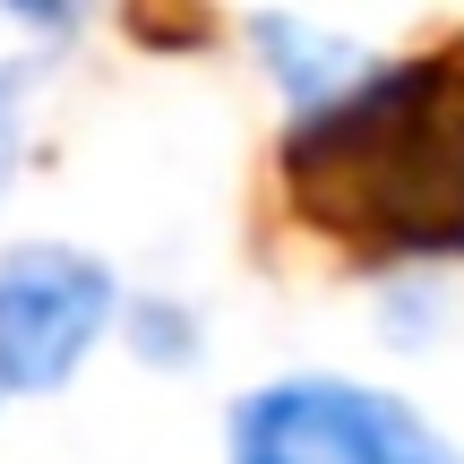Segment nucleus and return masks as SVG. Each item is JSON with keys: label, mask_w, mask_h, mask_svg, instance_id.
Here are the masks:
<instances>
[{"label": "nucleus", "mask_w": 464, "mask_h": 464, "mask_svg": "<svg viewBox=\"0 0 464 464\" xmlns=\"http://www.w3.org/2000/svg\"><path fill=\"white\" fill-rule=\"evenodd\" d=\"M0 147H9V61H0Z\"/></svg>", "instance_id": "obj_6"}, {"label": "nucleus", "mask_w": 464, "mask_h": 464, "mask_svg": "<svg viewBox=\"0 0 464 464\" xmlns=\"http://www.w3.org/2000/svg\"><path fill=\"white\" fill-rule=\"evenodd\" d=\"M232 464H464V448L387 387L310 370L232 404Z\"/></svg>", "instance_id": "obj_2"}, {"label": "nucleus", "mask_w": 464, "mask_h": 464, "mask_svg": "<svg viewBox=\"0 0 464 464\" xmlns=\"http://www.w3.org/2000/svg\"><path fill=\"white\" fill-rule=\"evenodd\" d=\"M121 310V284L103 258L69 241H26L0 258V387L9 396H44L61 387L86 353L103 344Z\"/></svg>", "instance_id": "obj_3"}, {"label": "nucleus", "mask_w": 464, "mask_h": 464, "mask_svg": "<svg viewBox=\"0 0 464 464\" xmlns=\"http://www.w3.org/2000/svg\"><path fill=\"white\" fill-rule=\"evenodd\" d=\"M293 216L353 258H464V34L362 61L276 147Z\"/></svg>", "instance_id": "obj_1"}, {"label": "nucleus", "mask_w": 464, "mask_h": 464, "mask_svg": "<svg viewBox=\"0 0 464 464\" xmlns=\"http://www.w3.org/2000/svg\"><path fill=\"white\" fill-rule=\"evenodd\" d=\"M138 335H147L155 362H181V353H189V318L164 310V301H147V310H138Z\"/></svg>", "instance_id": "obj_5"}, {"label": "nucleus", "mask_w": 464, "mask_h": 464, "mask_svg": "<svg viewBox=\"0 0 464 464\" xmlns=\"http://www.w3.org/2000/svg\"><path fill=\"white\" fill-rule=\"evenodd\" d=\"M249 34L266 44V61H276V78L293 86V112H310V103H327L335 86L362 69V52L335 44L327 26H310V17H249Z\"/></svg>", "instance_id": "obj_4"}]
</instances>
